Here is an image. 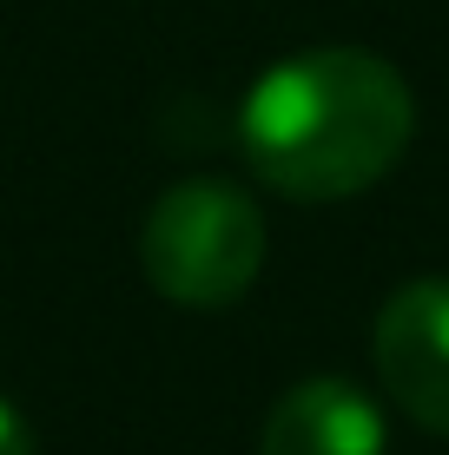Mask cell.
Returning a JSON list of instances; mask_svg holds the SVG:
<instances>
[{
	"instance_id": "obj_1",
	"label": "cell",
	"mask_w": 449,
	"mask_h": 455,
	"mask_svg": "<svg viewBox=\"0 0 449 455\" xmlns=\"http://www.w3.org/2000/svg\"><path fill=\"white\" fill-rule=\"evenodd\" d=\"M416 132L410 80L364 46H311L265 67L238 106V152L271 192L331 205L404 159Z\"/></svg>"
},
{
	"instance_id": "obj_2",
	"label": "cell",
	"mask_w": 449,
	"mask_h": 455,
	"mask_svg": "<svg viewBox=\"0 0 449 455\" xmlns=\"http://www.w3.org/2000/svg\"><path fill=\"white\" fill-rule=\"evenodd\" d=\"M139 271L179 310H225L265 271V212L231 179H179L139 225Z\"/></svg>"
},
{
	"instance_id": "obj_3",
	"label": "cell",
	"mask_w": 449,
	"mask_h": 455,
	"mask_svg": "<svg viewBox=\"0 0 449 455\" xmlns=\"http://www.w3.org/2000/svg\"><path fill=\"white\" fill-rule=\"evenodd\" d=\"M377 376L429 435H449V277H416L377 310Z\"/></svg>"
},
{
	"instance_id": "obj_4",
	"label": "cell",
	"mask_w": 449,
	"mask_h": 455,
	"mask_svg": "<svg viewBox=\"0 0 449 455\" xmlns=\"http://www.w3.org/2000/svg\"><path fill=\"white\" fill-rule=\"evenodd\" d=\"M390 429L383 410L344 376H304L271 403L258 455H383Z\"/></svg>"
},
{
	"instance_id": "obj_5",
	"label": "cell",
	"mask_w": 449,
	"mask_h": 455,
	"mask_svg": "<svg viewBox=\"0 0 449 455\" xmlns=\"http://www.w3.org/2000/svg\"><path fill=\"white\" fill-rule=\"evenodd\" d=\"M0 455H40V443H34V429H27V416L13 410L7 396H0Z\"/></svg>"
}]
</instances>
